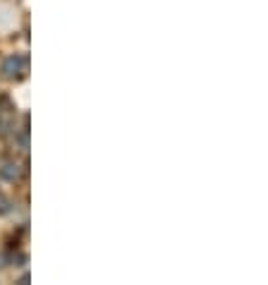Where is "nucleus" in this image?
<instances>
[{
  "label": "nucleus",
  "mask_w": 268,
  "mask_h": 285,
  "mask_svg": "<svg viewBox=\"0 0 268 285\" xmlns=\"http://www.w3.org/2000/svg\"><path fill=\"white\" fill-rule=\"evenodd\" d=\"M24 67H27V58H24V55H10V58L3 60L0 72H3V77L5 79H15L24 72Z\"/></svg>",
  "instance_id": "f257e3e1"
},
{
  "label": "nucleus",
  "mask_w": 268,
  "mask_h": 285,
  "mask_svg": "<svg viewBox=\"0 0 268 285\" xmlns=\"http://www.w3.org/2000/svg\"><path fill=\"white\" fill-rule=\"evenodd\" d=\"M0 175L5 177L8 182H15V180L20 177V168H17L15 163H5L3 168H0Z\"/></svg>",
  "instance_id": "f03ea898"
},
{
  "label": "nucleus",
  "mask_w": 268,
  "mask_h": 285,
  "mask_svg": "<svg viewBox=\"0 0 268 285\" xmlns=\"http://www.w3.org/2000/svg\"><path fill=\"white\" fill-rule=\"evenodd\" d=\"M8 211H10V199L0 194V213H8Z\"/></svg>",
  "instance_id": "7ed1b4c3"
},
{
  "label": "nucleus",
  "mask_w": 268,
  "mask_h": 285,
  "mask_svg": "<svg viewBox=\"0 0 268 285\" xmlns=\"http://www.w3.org/2000/svg\"><path fill=\"white\" fill-rule=\"evenodd\" d=\"M20 283H22V285H27V283H29V273H24V275H22V278H20Z\"/></svg>",
  "instance_id": "20e7f679"
},
{
  "label": "nucleus",
  "mask_w": 268,
  "mask_h": 285,
  "mask_svg": "<svg viewBox=\"0 0 268 285\" xmlns=\"http://www.w3.org/2000/svg\"><path fill=\"white\" fill-rule=\"evenodd\" d=\"M3 261H5V256H3V254H0V266H5V263H3Z\"/></svg>",
  "instance_id": "39448f33"
}]
</instances>
